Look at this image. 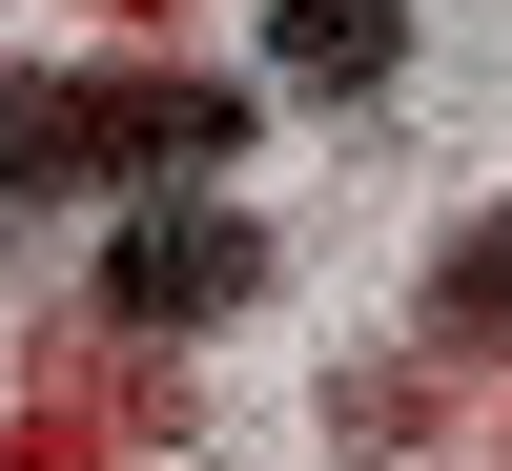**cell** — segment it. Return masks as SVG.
<instances>
[{
    "mask_svg": "<svg viewBox=\"0 0 512 471\" xmlns=\"http://www.w3.org/2000/svg\"><path fill=\"white\" fill-rule=\"evenodd\" d=\"M246 144V82L205 62H0V205H185L226 185Z\"/></svg>",
    "mask_w": 512,
    "mask_h": 471,
    "instance_id": "1",
    "label": "cell"
},
{
    "mask_svg": "<svg viewBox=\"0 0 512 471\" xmlns=\"http://www.w3.org/2000/svg\"><path fill=\"white\" fill-rule=\"evenodd\" d=\"M267 267H287V246L246 226L226 185H185V205H123V226H103V267H82V308H103L123 349H185V328L267 308Z\"/></svg>",
    "mask_w": 512,
    "mask_h": 471,
    "instance_id": "2",
    "label": "cell"
},
{
    "mask_svg": "<svg viewBox=\"0 0 512 471\" xmlns=\"http://www.w3.org/2000/svg\"><path fill=\"white\" fill-rule=\"evenodd\" d=\"M267 82L287 103H390L410 82V0H267Z\"/></svg>",
    "mask_w": 512,
    "mask_h": 471,
    "instance_id": "3",
    "label": "cell"
},
{
    "mask_svg": "<svg viewBox=\"0 0 512 471\" xmlns=\"http://www.w3.org/2000/svg\"><path fill=\"white\" fill-rule=\"evenodd\" d=\"M431 349H472V369H512V205H472V226L431 246Z\"/></svg>",
    "mask_w": 512,
    "mask_h": 471,
    "instance_id": "4",
    "label": "cell"
}]
</instances>
